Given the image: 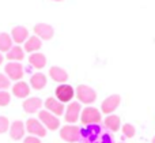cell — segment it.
<instances>
[{
  "instance_id": "1",
  "label": "cell",
  "mask_w": 155,
  "mask_h": 143,
  "mask_svg": "<svg viewBox=\"0 0 155 143\" xmlns=\"http://www.w3.org/2000/svg\"><path fill=\"white\" fill-rule=\"evenodd\" d=\"M101 120V112L94 106H87V108L82 109V112H80V121H82L83 125L99 124Z\"/></svg>"
},
{
  "instance_id": "2",
  "label": "cell",
  "mask_w": 155,
  "mask_h": 143,
  "mask_svg": "<svg viewBox=\"0 0 155 143\" xmlns=\"http://www.w3.org/2000/svg\"><path fill=\"white\" fill-rule=\"evenodd\" d=\"M75 94H76L78 100H79V102L86 104V105H90V104L95 102V100H97L95 90L93 87L87 86V85H79Z\"/></svg>"
},
{
  "instance_id": "3",
  "label": "cell",
  "mask_w": 155,
  "mask_h": 143,
  "mask_svg": "<svg viewBox=\"0 0 155 143\" xmlns=\"http://www.w3.org/2000/svg\"><path fill=\"white\" fill-rule=\"evenodd\" d=\"M60 138L68 143H75L80 141V128L75 124L64 125L60 128Z\"/></svg>"
},
{
  "instance_id": "4",
  "label": "cell",
  "mask_w": 155,
  "mask_h": 143,
  "mask_svg": "<svg viewBox=\"0 0 155 143\" xmlns=\"http://www.w3.org/2000/svg\"><path fill=\"white\" fill-rule=\"evenodd\" d=\"M38 120L42 123L46 130L56 131L60 128V120L57 119V116H54L53 113H51V112H48V111L38 112Z\"/></svg>"
},
{
  "instance_id": "5",
  "label": "cell",
  "mask_w": 155,
  "mask_h": 143,
  "mask_svg": "<svg viewBox=\"0 0 155 143\" xmlns=\"http://www.w3.org/2000/svg\"><path fill=\"white\" fill-rule=\"evenodd\" d=\"M54 94H56V98L63 104L67 102H72V98L75 97V89H74L71 85L63 83L59 85L54 90Z\"/></svg>"
},
{
  "instance_id": "6",
  "label": "cell",
  "mask_w": 155,
  "mask_h": 143,
  "mask_svg": "<svg viewBox=\"0 0 155 143\" xmlns=\"http://www.w3.org/2000/svg\"><path fill=\"white\" fill-rule=\"evenodd\" d=\"M99 134H101L99 124L84 125V128H80V139H83L86 143H94L95 141H98Z\"/></svg>"
},
{
  "instance_id": "7",
  "label": "cell",
  "mask_w": 155,
  "mask_h": 143,
  "mask_svg": "<svg viewBox=\"0 0 155 143\" xmlns=\"http://www.w3.org/2000/svg\"><path fill=\"white\" fill-rule=\"evenodd\" d=\"M26 132H29L30 135L37 136V138H44L46 136V128L44 127V124L38 119H27L26 121Z\"/></svg>"
},
{
  "instance_id": "8",
  "label": "cell",
  "mask_w": 155,
  "mask_h": 143,
  "mask_svg": "<svg viewBox=\"0 0 155 143\" xmlns=\"http://www.w3.org/2000/svg\"><path fill=\"white\" fill-rule=\"evenodd\" d=\"M4 72L10 81L12 79V81L19 82L22 79V76H23V65L18 62H10L4 67Z\"/></svg>"
},
{
  "instance_id": "9",
  "label": "cell",
  "mask_w": 155,
  "mask_h": 143,
  "mask_svg": "<svg viewBox=\"0 0 155 143\" xmlns=\"http://www.w3.org/2000/svg\"><path fill=\"white\" fill-rule=\"evenodd\" d=\"M120 102H121V97L118 94H113V95L106 97L104 101H102V105H101L102 113L107 115V116H109V115H112L113 112L118 108Z\"/></svg>"
},
{
  "instance_id": "10",
  "label": "cell",
  "mask_w": 155,
  "mask_h": 143,
  "mask_svg": "<svg viewBox=\"0 0 155 143\" xmlns=\"http://www.w3.org/2000/svg\"><path fill=\"white\" fill-rule=\"evenodd\" d=\"M80 112H82V106L78 101H72V102L68 104L67 111L64 112V117L65 121L72 124V123H76L78 119H80Z\"/></svg>"
},
{
  "instance_id": "11",
  "label": "cell",
  "mask_w": 155,
  "mask_h": 143,
  "mask_svg": "<svg viewBox=\"0 0 155 143\" xmlns=\"http://www.w3.org/2000/svg\"><path fill=\"white\" fill-rule=\"evenodd\" d=\"M45 108L48 112L53 113L54 116H61L65 112V106L63 102H60L56 97H49L45 101Z\"/></svg>"
},
{
  "instance_id": "12",
  "label": "cell",
  "mask_w": 155,
  "mask_h": 143,
  "mask_svg": "<svg viewBox=\"0 0 155 143\" xmlns=\"http://www.w3.org/2000/svg\"><path fill=\"white\" fill-rule=\"evenodd\" d=\"M8 131H10L11 139L21 141V139H23L25 134H26V125L21 120H15V121H12V124H10V130Z\"/></svg>"
},
{
  "instance_id": "13",
  "label": "cell",
  "mask_w": 155,
  "mask_h": 143,
  "mask_svg": "<svg viewBox=\"0 0 155 143\" xmlns=\"http://www.w3.org/2000/svg\"><path fill=\"white\" fill-rule=\"evenodd\" d=\"M34 33L40 40H51L54 34V30L48 23H37L34 26Z\"/></svg>"
},
{
  "instance_id": "14",
  "label": "cell",
  "mask_w": 155,
  "mask_h": 143,
  "mask_svg": "<svg viewBox=\"0 0 155 143\" xmlns=\"http://www.w3.org/2000/svg\"><path fill=\"white\" fill-rule=\"evenodd\" d=\"M23 109L26 113H35V112H40L41 106H42V100L38 97H30L26 98L23 101Z\"/></svg>"
},
{
  "instance_id": "15",
  "label": "cell",
  "mask_w": 155,
  "mask_h": 143,
  "mask_svg": "<svg viewBox=\"0 0 155 143\" xmlns=\"http://www.w3.org/2000/svg\"><path fill=\"white\" fill-rule=\"evenodd\" d=\"M12 94L16 98H27L30 94V87L26 82L19 81L12 86Z\"/></svg>"
},
{
  "instance_id": "16",
  "label": "cell",
  "mask_w": 155,
  "mask_h": 143,
  "mask_svg": "<svg viewBox=\"0 0 155 143\" xmlns=\"http://www.w3.org/2000/svg\"><path fill=\"white\" fill-rule=\"evenodd\" d=\"M49 76H51L54 82H57V83H60V85L65 83V82H67V79H68L67 71L63 70L61 67H56V65H54V67H52L51 70H49Z\"/></svg>"
},
{
  "instance_id": "17",
  "label": "cell",
  "mask_w": 155,
  "mask_h": 143,
  "mask_svg": "<svg viewBox=\"0 0 155 143\" xmlns=\"http://www.w3.org/2000/svg\"><path fill=\"white\" fill-rule=\"evenodd\" d=\"M11 38H12L16 44L26 42L27 38H29V32H27V29L23 26H15L12 29V32H11Z\"/></svg>"
},
{
  "instance_id": "18",
  "label": "cell",
  "mask_w": 155,
  "mask_h": 143,
  "mask_svg": "<svg viewBox=\"0 0 155 143\" xmlns=\"http://www.w3.org/2000/svg\"><path fill=\"white\" fill-rule=\"evenodd\" d=\"M104 124L109 131L116 132V131H118L121 127V120L117 115H109V116H106V119L104 120Z\"/></svg>"
},
{
  "instance_id": "19",
  "label": "cell",
  "mask_w": 155,
  "mask_h": 143,
  "mask_svg": "<svg viewBox=\"0 0 155 143\" xmlns=\"http://www.w3.org/2000/svg\"><path fill=\"white\" fill-rule=\"evenodd\" d=\"M46 76L44 75L42 72H37V74H33L30 76V85H31L33 89L35 90H41L46 86Z\"/></svg>"
},
{
  "instance_id": "20",
  "label": "cell",
  "mask_w": 155,
  "mask_h": 143,
  "mask_svg": "<svg viewBox=\"0 0 155 143\" xmlns=\"http://www.w3.org/2000/svg\"><path fill=\"white\" fill-rule=\"evenodd\" d=\"M41 46H42V41L37 35H33V37L27 38V41L25 42V51L29 52V53H35Z\"/></svg>"
},
{
  "instance_id": "21",
  "label": "cell",
  "mask_w": 155,
  "mask_h": 143,
  "mask_svg": "<svg viewBox=\"0 0 155 143\" xmlns=\"http://www.w3.org/2000/svg\"><path fill=\"white\" fill-rule=\"evenodd\" d=\"M29 63H30V65H31V67L41 70V68H44L46 65V57H45V55L37 53V52H35V53L30 55Z\"/></svg>"
},
{
  "instance_id": "22",
  "label": "cell",
  "mask_w": 155,
  "mask_h": 143,
  "mask_svg": "<svg viewBox=\"0 0 155 143\" xmlns=\"http://www.w3.org/2000/svg\"><path fill=\"white\" fill-rule=\"evenodd\" d=\"M25 55H23V49L21 48V46H12V48L10 49V51L7 52V59L10 60V62H21V60H23Z\"/></svg>"
},
{
  "instance_id": "23",
  "label": "cell",
  "mask_w": 155,
  "mask_h": 143,
  "mask_svg": "<svg viewBox=\"0 0 155 143\" xmlns=\"http://www.w3.org/2000/svg\"><path fill=\"white\" fill-rule=\"evenodd\" d=\"M12 48V38L7 33H0V53L8 52Z\"/></svg>"
},
{
  "instance_id": "24",
  "label": "cell",
  "mask_w": 155,
  "mask_h": 143,
  "mask_svg": "<svg viewBox=\"0 0 155 143\" xmlns=\"http://www.w3.org/2000/svg\"><path fill=\"white\" fill-rule=\"evenodd\" d=\"M123 134L125 138H134L135 134H136V130H135V127L132 124L127 123V124L123 125Z\"/></svg>"
},
{
  "instance_id": "25",
  "label": "cell",
  "mask_w": 155,
  "mask_h": 143,
  "mask_svg": "<svg viewBox=\"0 0 155 143\" xmlns=\"http://www.w3.org/2000/svg\"><path fill=\"white\" fill-rule=\"evenodd\" d=\"M11 101V95L5 90H0V106H7Z\"/></svg>"
},
{
  "instance_id": "26",
  "label": "cell",
  "mask_w": 155,
  "mask_h": 143,
  "mask_svg": "<svg viewBox=\"0 0 155 143\" xmlns=\"http://www.w3.org/2000/svg\"><path fill=\"white\" fill-rule=\"evenodd\" d=\"M10 130V121L5 116H0V134H4Z\"/></svg>"
},
{
  "instance_id": "27",
  "label": "cell",
  "mask_w": 155,
  "mask_h": 143,
  "mask_svg": "<svg viewBox=\"0 0 155 143\" xmlns=\"http://www.w3.org/2000/svg\"><path fill=\"white\" fill-rule=\"evenodd\" d=\"M10 85H11V82L7 78V75L0 72V90H7L10 87Z\"/></svg>"
},
{
  "instance_id": "28",
  "label": "cell",
  "mask_w": 155,
  "mask_h": 143,
  "mask_svg": "<svg viewBox=\"0 0 155 143\" xmlns=\"http://www.w3.org/2000/svg\"><path fill=\"white\" fill-rule=\"evenodd\" d=\"M94 143H113V138L109 135V134H102L101 139H99V141H95Z\"/></svg>"
},
{
  "instance_id": "29",
  "label": "cell",
  "mask_w": 155,
  "mask_h": 143,
  "mask_svg": "<svg viewBox=\"0 0 155 143\" xmlns=\"http://www.w3.org/2000/svg\"><path fill=\"white\" fill-rule=\"evenodd\" d=\"M23 143H41V139L37 138V136H33V135H29L23 139Z\"/></svg>"
},
{
  "instance_id": "30",
  "label": "cell",
  "mask_w": 155,
  "mask_h": 143,
  "mask_svg": "<svg viewBox=\"0 0 155 143\" xmlns=\"http://www.w3.org/2000/svg\"><path fill=\"white\" fill-rule=\"evenodd\" d=\"M3 63V56H2V53H0V64Z\"/></svg>"
},
{
  "instance_id": "31",
  "label": "cell",
  "mask_w": 155,
  "mask_h": 143,
  "mask_svg": "<svg viewBox=\"0 0 155 143\" xmlns=\"http://www.w3.org/2000/svg\"><path fill=\"white\" fill-rule=\"evenodd\" d=\"M151 143H155V136L153 138V141H151Z\"/></svg>"
},
{
  "instance_id": "32",
  "label": "cell",
  "mask_w": 155,
  "mask_h": 143,
  "mask_svg": "<svg viewBox=\"0 0 155 143\" xmlns=\"http://www.w3.org/2000/svg\"><path fill=\"white\" fill-rule=\"evenodd\" d=\"M53 2H61V0H53Z\"/></svg>"
},
{
  "instance_id": "33",
  "label": "cell",
  "mask_w": 155,
  "mask_h": 143,
  "mask_svg": "<svg viewBox=\"0 0 155 143\" xmlns=\"http://www.w3.org/2000/svg\"><path fill=\"white\" fill-rule=\"evenodd\" d=\"M121 143H123V142H121Z\"/></svg>"
}]
</instances>
